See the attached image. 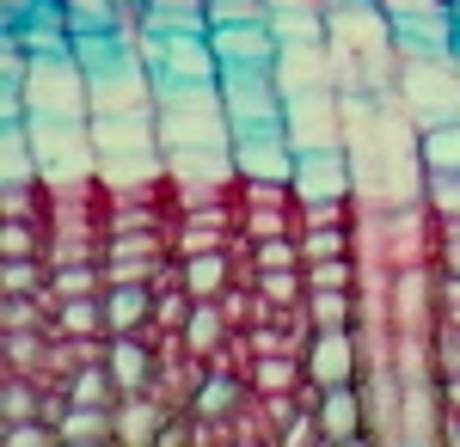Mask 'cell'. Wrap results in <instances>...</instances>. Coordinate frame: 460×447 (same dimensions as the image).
I'll return each mask as SVG.
<instances>
[{
  "label": "cell",
  "mask_w": 460,
  "mask_h": 447,
  "mask_svg": "<svg viewBox=\"0 0 460 447\" xmlns=\"http://www.w3.org/2000/svg\"><path fill=\"white\" fill-rule=\"evenodd\" d=\"M393 92L411 110V123H448L460 117V49H399V74H393Z\"/></svg>",
  "instance_id": "cell-1"
},
{
  "label": "cell",
  "mask_w": 460,
  "mask_h": 447,
  "mask_svg": "<svg viewBox=\"0 0 460 447\" xmlns=\"http://www.w3.org/2000/svg\"><path fill=\"white\" fill-rule=\"evenodd\" d=\"M356 368H362V349H356L350 325L314 331V344H307V380H314L319 392H325V386H350Z\"/></svg>",
  "instance_id": "cell-7"
},
{
  "label": "cell",
  "mask_w": 460,
  "mask_h": 447,
  "mask_svg": "<svg viewBox=\"0 0 460 447\" xmlns=\"http://www.w3.org/2000/svg\"><path fill=\"white\" fill-rule=\"evenodd\" d=\"M56 429H62V442H74V447L111 442V435H117V405H62Z\"/></svg>",
  "instance_id": "cell-13"
},
{
  "label": "cell",
  "mask_w": 460,
  "mask_h": 447,
  "mask_svg": "<svg viewBox=\"0 0 460 447\" xmlns=\"http://www.w3.org/2000/svg\"><path fill=\"white\" fill-rule=\"evenodd\" d=\"M301 227H350V203H295Z\"/></svg>",
  "instance_id": "cell-30"
},
{
  "label": "cell",
  "mask_w": 460,
  "mask_h": 447,
  "mask_svg": "<svg viewBox=\"0 0 460 447\" xmlns=\"http://www.w3.org/2000/svg\"><path fill=\"white\" fill-rule=\"evenodd\" d=\"M105 368L111 380H117V392H147V380H154V368H160V355L147 349L142 331H117L105 349Z\"/></svg>",
  "instance_id": "cell-9"
},
{
  "label": "cell",
  "mask_w": 460,
  "mask_h": 447,
  "mask_svg": "<svg viewBox=\"0 0 460 447\" xmlns=\"http://www.w3.org/2000/svg\"><path fill=\"white\" fill-rule=\"evenodd\" d=\"M418 160H424V172H460V117L418 129Z\"/></svg>",
  "instance_id": "cell-15"
},
{
  "label": "cell",
  "mask_w": 460,
  "mask_h": 447,
  "mask_svg": "<svg viewBox=\"0 0 460 447\" xmlns=\"http://www.w3.org/2000/svg\"><path fill=\"white\" fill-rule=\"evenodd\" d=\"M295 160H301V147H295V136H288V123H270V129H234V166H240V178L295 184Z\"/></svg>",
  "instance_id": "cell-4"
},
{
  "label": "cell",
  "mask_w": 460,
  "mask_h": 447,
  "mask_svg": "<svg viewBox=\"0 0 460 447\" xmlns=\"http://www.w3.org/2000/svg\"><path fill=\"white\" fill-rule=\"evenodd\" d=\"M68 405H117V380L105 362H80L68 374Z\"/></svg>",
  "instance_id": "cell-19"
},
{
  "label": "cell",
  "mask_w": 460,
  "mask_h": 447,
  "mask_svg": "<svg viewBox=\"0 0 460 447\" xmlns=\"http://www.w3.org/2000/svg\"><path fill=\"white\" fill-rule=\"evenodd\" d=\"M314 411H319V442H356L368 429V399L356 392V380L350 386H325Z\"/></svg>",
  "instance_id": "cell-8"
},
{
  "label": "cell",
  "mask_w": 460,
  "mask_h": 447,
  "mask_svg": "<svg viewBox=\"0 0 460 447\" xmlns=\"http://www.w3.org/2000/svg\"><path fill=\"white\" fill-rule=\"evenodd\" d=\"M356 197V160L338 147H301L295 160V203H350Z\"/></svg>",
  "instance_id": "cell-5"
},
{
  "label": "cell",
  "mask_w": 460,
  "mask_h": 447,
  "mask_svg": "<svg viewBox=\"0 0 460 447\" xmlns=\"http://www.w3.org/2000/svg\"><path fill=\"white\" fill-rule=\"evenodd\" d=\"M252 288L264 294V307H301L307 301V264H288V270H258L252 276Z\"/></svg>",
  "instance_id": "cell-16"
},
{
  "label": "cell",
  "mask_w": 460,
  "mask_h": 447,
  "mask_svg": "<svg viewBox=\"0 0 460 447\" xmlns=\"http://www.w3.org/2000/svg\"><path fill=\"white\" fill-rule=\"evenodd\" d=\"M0 245H6V258H37V233L25 221H13V215H6V227H0Z\"/></svg>",
  "instance_id": "cell-31"
},
{
  "label": "cell",
  "mask_w": 460,
  "mask_h": 447,
  "mask_svg": "<svg viewBox=\"0 0 460 447\" xmlns=\"http://www.w3.org/2000/svg\"><path fill=\"white\" fill-rule=\"evenodd\" d=\"M424 203L436 221H460V172H424Z\"/></svg>",
  "instance_id": "cell-22"
},
{
  "label": "cell",
  "mask_w": 460,
  "mask_h": 447,
  "mask_svg": "<svg viewBox=\"0 0 460 447\" xmlns=\"http://www.w3.org/2000/svg\"><path fill=\"white\" fill-rule=\"evenodd\" d=\"M436 374H460V325H436Z\"/></svg>",
  "instance_id": "cell-29"
},
{
  "label": "cell",
  "mask_w": 460,
  "mask_h": 447,
  "mask_svg": "<svg viewBox=\"0 0 460 447\" xmlns=\"http://www.w3.org/2000/svg\"><path fill=\"white\" fill-rule=\"evenodd\" d=\"M301 258H356L350 227H301Z\"/></svg>",
  "instance_id": "cell-23"
},
{
  "label": "cell",
  "mask_w": 460,
  "mask_h": 447,
  "mask_svg": "<svg viewBox=\"0 0 460 447\" xmlns=\"http://www.w3.org/2000/svg\"><path fill=\"white\" fill-rule=\"evenodd\" d=\"M56 331H62V337H93V331H105V301H99V294H62V301H56Z\"/></svg>",
  "instance_id": "cell-17"
},
{
  "label": "cell",
  "mask_w": 460,
  "mask_h": 447,
  "mask_svg": "<svg viewBox=\"0 0 460 447\" xmlns=\"http://www.w3.org/2000/svg\"><path fill=\"white\" fill-rule=\"evenodd\" d=\"M142 31H209V0H142Z\"/></svg>",
  "instance_id": "cell-14"
},
{
  "label": "cell",
  "mask_w": 460,
  "mask_h": 447,
  "mask_svg": "<svg viewBox=\"0 0 460 447\" xmlns=\"http://www.w3.org/2000/svg\"><path fill=\"white\" fill-rule=\"evenodd\" d=\"M37 294H6V307H0V325L6 331H31L37 325V307H31Z\"/></svg>",
  "instance_id": "cell-32"
},
{
  "label": "cell",
  "mask_w": 460,
  "mask_h": 447,
  "mask_svg": "<svg viewBox=\"0 0 460 447\" xmlns=\"http://www.w3.org/2000/svg\"><path fill=\"white\" fill-rule=\"evenodd\" d=\"M43 411V399H37L31 380H19L13 368H6V386H0V423H25V416Z\"/></svg>",
  "instance_id": "cell-21"
},
{
  "label": "cell",
  "mask_w": 460,
  "mask_h": 447,
  "mask_svg": "<svg viewBox=\"0 0 460 447\" xmlns=\"http://www.w3.org/2000/svg\"><path fill=\"white\" fill-rule=\"evenodd\" d=\"M160 405L142 399V392H123V405H117V435L123 442H160Z\"/></svg>",
  "instance_id": "cell-18"
},
{
  "label": "cell",
  "mask_w": 460,
  "mask_h": 447,
  "mask_svg": "<svg viewBox=\"0 0 460 447\" xmlns=\"http://www.w3.org/2000/svg\"><path fill=\"white\" fill-rule=\"evenodd\" d=\"M25 117H93V80L68 49H37L25 74Z\"/></svg>",
  "instance_id": "cell-2"
},
{
  "label": "cell",
  "mask_w": 460,
  "mask_h": 447,
  "mask_svg": "<svg viewBox=\"0 0 460 447\" xmlns=\"http://www.w3.org/2000/svg\"><path fill=\"white\" fill-rule=\"evenodd\" d=\"M142 56H147V68H154V86L221 80V56H215L209 31H142Z\"/></svg>",
  "instance_id": "cell-3"
},
{
  "label": "cell",
  "mask_w": 460,
  "mask_h": 447,
  "mask_svg": "<svg viewBox=\"0 0 460 447\" xmlns=\"http://www.w3.org/2000/svg\"><path fill=\"white\" fill-rule=\"evenodd\" d=\"M356 288H307V312H314L319 331H332V325H350L356 307H350Z\"/></svg>",
  "instance_id": "cell-20"
},
{
  "label": "cell",
  "mask_w": 460,
  "mask_h": 447,
  "mask_svg": "<svg viewBox=\"0 0 460 447\" xmlns=\"http://www.w3.org/2000/svg\"><path fill=\"white\" fill-rule=\"evenodd\" d=\"M0 288H6V294H43L49 282L37 270V258H6V264H0Z\"/></svg>",
  "instance_id": "cell-26"
},
{
  "label": "cell",
  "mask_w": 460,
  "mask_h": 447,
  "mask_svg": "<svg viewBox=\"0 0 460 447\" xmlns=\"http://www.w3.org/2000/svg\"><path fill=\"white\" fill-rule=\"evenodd\" d=\"M234 344V319L221 312V301H197L190 319H184V349H190V362H215V355H227Z\"/></svg>",
  "instance_id": "cell-10"
},
{
  "label": "cell",
  "mask_w": 460,
  "mask_h": 447,
  "mask_svg": "<svg viewBox=\"0 0 460 447\" xmlns=\"http://www.w3.org/2000/svg\"><path fill=\"white\" fill-rule=\"evenodd\" d=\"M105 331H147L154 319V282H105Z\"/></svg>",
  "instance_id": "cell-11"
},
{
  "label": "cell",
  "mask_w": 460,
  "mask_h": 447,
  "mask_svg": "<svg viewBox=\"0 0 460 447\" xmlns=\"http://www.w3.org/2000/svg\"><path fill=\"white\" fill-rule=\"evenodd\" d=\"M270 0H209V25H264Z\"/></svg>",
  "instance_id": "cell-25"
},
{
  "label": "cell",
  "mask_w": 460,
  "mask_h": 447,
  "mask_svg": "<svg viewBox=\"0 0 460 447\" xmlns=\"http://www.w3.org/2000/svg\"><path fill=\"white\" fill-rule=\"evenodd\" d=\"M307 288H356L350 258H307Z\"/></svg>",
  "instance_id": "cell-27"
},
{
  "label": "cell",
  "mask_w": 460,
  "mask_h": 447,
  "mask_svg": "<svg viewBox=\"0 0 460 447\" xmlns=\"http://www.w3.org/2000/svg\"><path fill=\"white\" fill-rule=\"evenodd\" d=\"M209 43L221 56V68H277V49H283L270 19L264 25H209Z\"/></svg>",
  "instance_id": "cell-6"
},
{
  "label": "cell",
  "mask_w": 460,
  "mask_h": 447,
  "mask_svg": "<svg viewBox=\"0 0 460 447\" xmlns=\"http://www.w3.org/2000/svg\"><path fill=\"white\" fill-rule=\"evenodd\" d=\"M252 264H258V270H288V264H307V258H301V233L252 240Z\"/></svg>",
  "instance_id": "cell-24"
},
{
  "label": "cell",
  "mask_w": 460,
  "mask_h": 447,
  "mask_svg": "<svg viewBox=\"0 0 460 447\" xmlns=\"http://www.w3.org/2000/svg\"><path fill=\"white\" fill-rule=\"evenodd\" d=\"M37 355H43L37 331H6V368H13V374H19V368H37Z\"/></svg>",
  "instance_id": "cell-28"
},
{
  "label": "cell",
  "mask_w": 460,
  "mask_h": 447,
  "mask_svg": "<svg viewBox=\"0 0 460 447\" xmlns=\"http://www.w3.org/2000/svg\"><path fill=\"white\" fill-rule=\"evenodd\" d=\"M234 282H240V276H234V251H227V245L190 251V258H184V288H190L197 301H221Z\"/></svg>",
  "instance_id": "cell-12"
}]
</instances>
